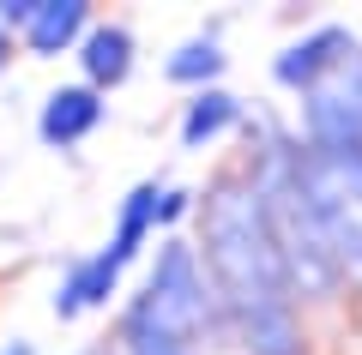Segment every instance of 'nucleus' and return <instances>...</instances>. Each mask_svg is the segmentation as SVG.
Here are the masks:
<instances>
[{
    "mask_svg": "<svg viewBox=\"0 0 362 355\" xmlns=\"http://www.w3.org/2000/svg\"><path fill=\"white\" fill-rule=\"evenodd\" d=\"M13 355H30V349H13Z\"/></svg>",
    "mask_w": 362,
    "mask_h": 355,
    "instance_id": "nucleus-7",
    "label": "nucleus"
},
{
    "mask_svg": "<svg viewBox=\"0 0 362 355\" xmlns=\"http://www.w3.org/2000/svg\"><path fill=\"white\" fill-rule=\"evenodd\" d=\"M223 121H230V97H199L194 114H187V139H206V133H218Z\"/></svg>",
    "mask_w": 362,
    "mask_h": 355,
    "instance_id": "nucleus-5",
    "label": "nucleus"
},
{
    "mask_svg": "<svg viewBox=\"0 0 362 355\" xmlns=\"http://www.w3.org/2000/svg\"><path fill=\"white\" fill-rule=\"evenodd\" d=\"M97 97L90 90H61V97L49 102V114H42V133H49L54 145H66V139H78V133H90L97 127Z\"/></svg>",
    "mask_w": 362,
    "mask_h": 355,
    "instance_id": "nucleus-2",
    "label": "nucleus"
},
{
    "mask_svg": "<svg viewBox=\"0 0 362 355\" xmlns=\"http://www.w3.org/2000/svg\"><path fill=\"white\" fill-rule=\"evenodd\" d=\"M199 66H206V73H211V66H218V54H211V49H187V54H181V61H175V78H194Z\"/></svg>",
    "mask_w": 362,
    "mask_h": 355,
    "instance_id": "nucleus-6",
    "label": "nucleus"
},
{
    "mask_svg": "<svg viewBox=\"0 0 362 355\" xmlns=\"http://www.w3.org/2000/svg\"><path fill=\"white\" fill-rule=\"evenodd\" d=\"M85 61H90L97 78H121V73H127V37H121V30H97Z\"/></svg>",
    "mask_w": 362,
    "mask_h": 355,
    "instance_id": "nucleus-4",
    "label": "nucleus"
},
{
    "mask_svg": "<svg viewBox=\"0 0 362 355\" xmlns=\"http://www.w3.org/2000/svg\"><path fill=\"white\" fill-rule=\"evenodd\" d=\"M0 49H6V42H0Z\"/></svg>",
    "mask_w": 362,
    "mask_h": 355,
    "instance_id": "nucleus-8",
    "label": "nucleus"
},
{
    "mask_svg": "<svg viewBox=\"0 0 362 355\" xmlns=\"http://www.w3.org/2000/svg\"><path fill=\"white\" fill-rule=\"evenodd\" d=\"M78 18H85V6H73V0H42L37 18H30V42H37V49H61L78 30Z\"/></svg>",
    "mask_w": 362,
    "mask_h": 355,
    "instance_id": "nucleus-3",
    "label": "nucleus"
},
{
    "mask_svg": "<svg viewBox=\"0 0 362 355\" xmlns=\"http://www.w3.org/2000/svg\"><path fill=\"white\" fill-rule=\"evenodd\" d=\"M151 205H157V193L145 187V193H133V205H127V217H121V235H115V247L109 253H97L85 271H78L73 283H66V295H61V313H73V307H85V301H97V295H109V283H115V271H121V259L133 253V241H139V229H145V217H151Z\"/></svg>",
    "mask_w": 362,
    "mask_h": 355,
    "instance_id": "nucleus-1",
    "label": "nucleus"
}]
</instances>
